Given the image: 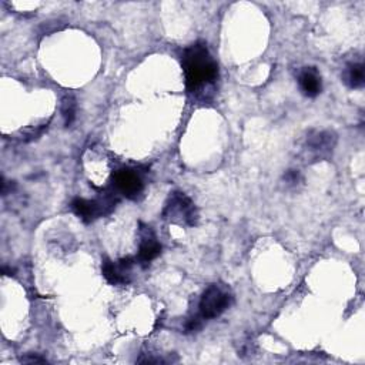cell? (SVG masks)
I'll list each match as a JSON object with an SVG mask.
<instances>
[{
  "label": "cell",
  "mask_w": 365,
  "mask_h": 365,
  "mask_svg": "<svg viewBox=\"0 0 365 365\" xmlns=\"http://www.w3.org/2000/svg\"><path fill=\"white\" fill-rule=\"evenodd\" d=\"M185 87L195 98H207L218 78V64L204 41L188 46L181 58Z\"/></svg>",
  "instance_id": "6da1fadb"
},
{
  "label": "cell",
  "mask_w": 365,
  "mask_h": 365,
  "mask_svg": "<svg viewBox=\"0 0 365 365\" xmlns=\"http://www.w3.org/2000/svg\"><path fill=\"white\" fill-rule=\"evenodd\" d=\"M163 218L178 225L194 227L198 221V212L192 200L181 191L170 192V197L161 212Z\"/></svg>",
  "instance_id": "7a4b0ae2"
},
{
  "label": "cell",
  "mask_w": 365,
  "mask_h": 365,
  "mask_svg": "<svg viewBox=\"0 0 365 365\" xmlns=\"http://www.w3.org/2000/svg\"><path fill=\"white\" fill-rule=\"evenodd\" d=\"M232 304V294L224 284H211L201 295L198 302V314L204 319L220 317Z\"/></svg>",
  "instance_id": "3957f363"
},
{
  "label": "cell",
  "mask_w": 365,
  "mask_h": 365,
  "mask_svg": "<svg viewBox=\"0 0 365 365\" xmlns=\"http://www.w3.org/2000/svg\"><path fill=\"white\" fill-rule=\"evenodd\" d=\"M110 194L111 192L106 194L103 200H86L77 197L70 204L71 211L84 222H91L96 218L111 211L113 205L115 204V200Z\"/></svg>",
  "instance_id": "277c9868"
},
{
  "label": "cell",
  "mask_w": 365,
  "mask_h": 365,
  "mask_svg": "<svg viewBox=\"0 0 365 365\" xmlns=\"http://www.w3.org/2000/svg\"><path fill=\"white\" fill-rule=\"evenodd\" d=\"M114 192L124 195L130 200H137L144 191V181L141 174L134 168H118L113 173Z\"/></svg>",
  "instance_id": "5b68a950"
},
{
  "label": "cell",
  "mask_w": 365,
  "mask_h": 365,
  "mask_svg": "<svg viewBox=\"0 0 365 365\" xmlns=\"http://www.w3.org/2000/svg\"><path fill=\"white\" fill-rule=\"evenodd\" d=\"M161 254V244L157 240L154 230L140 222L138 228V254L135 257L137 262L143 267H147L153 259H155Z\"/></svg>",
  "instance_id": "8992f818"
},
{
  "label": "cell",
  "mask_w": 365,
  "mask_h": 365,
  "mask_svg": "<svg viewBox=\"0 0 365 365\" xmlns=\"http://www.w3.org/2000/svg\"><path fill=\"white\" fill-rule=\"evenodd\" d=\"M336 144V134L334 131H312L307 137L305 148L314 161L328 158Z\"/></svg>",
  "instance_id": "52a82bcc"
},
{
  "label": "cell",
  "mask_w": 365,
  "mask_h": 365,
  "mask_svg": "<svg viewBox=\"0 0 365 365\" xmlns=\"http://www.w3.org/2000/svg\"><path fill=\"white\" fill-rule=\"evenodd\" d=\"M134 264H137V259L133 257H125L118 261L106 258L101 264V272L111 285H125L131 281V268Z\"/></svg>",
  "instance_id": "ba28073f"
},
{
  "label": "cell",
  "mask_w": 365,
  "mask_h": 365,
  "mask_svg": "<svg viewBox=\"0 0 365 365\" xmlns=\"http://www.w3.org/2000/svg\"><path fill=\"white\" fill-rule=\"evenodd\" d=\"M298 86L305 97H317L322 90V80L319 71L315 67H304L298 74Z\"/></svg>",
  "instance_id": "9c48e42d"
},
{
  "label": "cell",
  "mask_w": 365,
  "mask_h": 365,
  "mask_svg": "<svg viewBox=\"0 0 365 365\" xmlns=\"http://www.w3.org/2000/svg\"><path fill=\"white\" fill-rule=\"evenodd\" d=\"M344 81L351 88H362L365 83V73H364V64L362 61H352L345 66L344 70Z\"/></svg>",
  "instance_id": "30bf717a"
},
{
  "label": "cell",
  "mask_w": 365,
  "mask_h": 365,
  "mask_svg": "<svg viewBox=\"0 0 365 365\" xmlns=\"http://www.w3.org/2000/svg\"><path fill=\"white\" fill-rule=\"evenodd\" d=\"M76 111H77V104L73 96H66L61 101V114L64 118L66 127H70L76 118Z\"/></svg>",
  "instance_id": "8fae6325"
},
{
  "label": "cell",
  "mask_w": 365,
  "mask_h": 365,
  "mask_svg": "<svg viewBox=\"0 0 365 365\" xmlns=\"http://www.w3.org/2000/svg\"><path fill=\"white\" fill-rule=\"evenodd\" d=\"M284 181L288 187H297L302 181V177L298 170H288L284 174Z\"/></svg>",
  "instance_id": "7c38bea8"
},
{
  "label": "cell",
  "mask_w": 365,
  "mask_h": 365,
  "mask_svg": "<svg viewBox=\"0 0 365 365\" xmlns=\"http://www.w3.org/2000/svg\"><path fill=\"white\" fill-rule=\"evenodd\" d=\"M21 362H27V364H38V362H47L46 358L38 356L37 354H26L21 356Z\"/></svg>",
  "instance_id": "4fadbf2b"
}]
</instances>
